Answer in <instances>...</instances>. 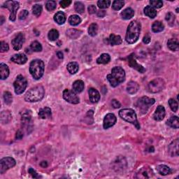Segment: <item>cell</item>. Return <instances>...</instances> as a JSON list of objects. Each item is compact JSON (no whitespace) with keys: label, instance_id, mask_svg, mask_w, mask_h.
I'll return each mask as SVG.
<instances>
[{"label":"cell","instance_id":"cell-18","mask_svg":"<svg viewBox=\"0 0 179 179\" xmlns=\"http://www.w3.org/2000/svg\"><path fill=\"white\" fill-rule=\"evenodd\" d=\"M90 100L93 103L97 102L100 99V94L97 90L95 88H90L88 90Z\"/></svg>","mask_w":179,"mask_h":179},{"label":"cell","instance_id":"cell-52","mask_svg":"<svg viewBox=\"0 0 179 179\" xmlns=\"http://www.w3.org/2000/svg\"><path fill=\"white\" fill-rule=\"evenodd\" d=\"M28 14H29V13H28V11H27V10L22 11L20 13V14H19V19L20 20H25V18H26L27 17V15H28Z\"/></svg>","mask_w":179,"mask_h":179},{"label":"cell","instance_id":"cell-40","mask_svg":"<svg viewBox=\"0 0 179 179\" xmlns=\"http://www.w3.org/2000/svg\"><path fill=\"white\" fill-rule=\"evenodd\" d=\"M59 37V32L56 29H51L49 32V39L50 41H56Z\"/></svg>","mask_w":179,"mask_h":179},{"label":"cell","instance_id":"cell-61","mask_svg":"<svg viewBox=\"0 0 179 179\" xmlns=\"http://www.w3.org/2000/svg\"><path fill=\"white\" fill-rule=\"evenodd\" d=\"M47 162H41V166H42L43 167H47Z\"/></svg>","mask_w":179,"mask_h":179},{"label":"cell","instance_id":"cell-28","mask_svg":"<svg viewBox=\"0 0 179 179\" xmlns=\"http://www.w3.org/2000/svg\"><path fill=\"white\" fill-rule=\"evenodd\" d=\"M152 174H153L152 171L150 170V169H148V168H145V167H144V168H142L141 170L139 171V173H138L139 176H137V177L148 178L151 177Z\"/></svg>","mask_w":179,"mask_h":179},{"label":"cell","instance_id":"cell-45","mask_svg":"<svg viewBox=\"0 0 179 179\" xmlns=\"http://www.w3.org/2000/svg\"><path fill=\"white\" fill-rule=\"evenodd\" d=\"M75 6V11L79 13H83L85 11V6L83 4H82L81 2H76L74 4Z\"/></svg>","mask_w":179,"mask_h":179},{"label":"cell","instance_id":"cell-15","mask_svg":"<svg viewBox=\"0 0 179 179\" xmlns=\"http://www.w3.org/2000/svg\"><path fill=\"white\" fill-rule=\"evenodd\" d=\"M127 166V162L125 159L122 157H119L113 162V169L117 171L123 170Z\"/></svg>","mask_w":179,"mask_h":179},{"label":"cell","instance_id":"cell-32","mask_svg":"<svg viewBox=\"0 0 179 179\" xmlns=\"http://www.w3.org/2000/svg\"><path fill=\"white\" fill-rule=\"evenodd\" d=\"M67 70L72 74H74L79 71V64L76 62H72L67 65Z\"/></svg>","mask_w":179,"mask_h":179},{"label":"cell","instance_id":"cell-7","mask_svg":"<svg viewBox=\"0 0 179 179\" xmlns=\"http://www.w3.org/2000/svg\"><path fill=\"white\" fill-rule=\"evenodd\" d=\"M14 88H15V93L17 95H20V94L23 93L25 89L27 86V82L26 79L22 75H19L16 78L14 83Z\"/></svg>","mask_w":179,"mask_h":179},{"label":"cell","instance_id":"cell-34","mask_svg":"<svg viewBox=\"0 0 179 179\" xmlns=\"http://www.w3.org/2000/svg\"><path fill=\"white\" fill-rule=\"evenodd\" d=\"M167 45H168L169 49L173 50V51H176V50H178L179 44L177 40L174 39H171L168 41L167 42Z\"/></svg>","mask_w":179,"mask_h":179},{"label":"cell","instance_id":"cell-16","mask_svg":"<svg viewBox=\"0 0 179 179\" xmlns=\"http://www.w3.org/2000/svg\"><path fill=\"white\" fill-rule=\"evenodd\" d=\"M11 61L13 62L17 63L18 65H24L27 62V57L25 54L19 53V54H15L14 56L11 57Z\"/></svg>","mask_w":179,"mask_h":179},{"label":"cell","instance_id":"cell-23","mask_svg":"<svg viewBox=\"0 0 179 179\" xmlns=\"http://www.w3.org/2000/svg\"><path fill=\"white\" fill-rule=\"evenodd\" d=\"M139 89V86L137 82L130 81L127 86V91L130 94L136 93Z\"/></svg>","mask_w":179,"mask_h":179},{"label":"cell","instance_id":"cell-21","mask_svg":"<svg viewBox=\"0 0 179 179\" xmlns=\"http://www.w3.org/2000/svg\"><path fill=\"white\" fill-rule=\"evenodd\" d=\"M9 75V69L5 64L2 63L0 65V77L2 80L7 79Z\"/></svg>","mask_w":179,"mask_h":179},{"label":"cell","instance_id":"cell-55","mask_svg":"<svg viewBox=\"0 0 179 179\" xmlns=\"http://www.w3.org/2000/svg\"><path fill=\"white\" fill-rule=\"evenodd\" d=\"M29 173L30 174L31 176L34 178H38L40 177V176L37 174V173H36V172L35 171V170H34V169H32V168L29 169Z\"/></svg>","mask_w":179,"mask_h":179},{"label":"cell","instance_id":"cell-42","mask_svg":"<svg viewBox=\"0 0 179 179\" xmlns=\"http://www.w3.org/2000/svg\"><path fill=\"white\" fill-rule=\"evenodd\" d=\"M33 14L36 17H39L41 15V12H42V6L40 4H35L33 6L32 8Z\"/></svg>","mask_w":179,"mask_h":179},{"label":"cell","instance_id":"cell-60","mask_svg":"<svg viewBox=\"0 0 179 179\" xmlns=\"http://www.w3.org/2000/svg\"><path fill=\"white\" fill-rule=\"evenodd\" d=\"M16 134H17L16 135V138L17 139H18V137H20V139H21L22 137V133L20 132V131H18Z\"/></svg>","mask_w":179,"mask_h":179},{"label":"cell","instance_id":"cell-36","mask_svg":"<svg viewBox=\"0 0 179 179\" xmlns=\"http://www.w3.org/2000/svg\"><path fill=\"white\" fill-rule=\"evenodd\" d=\"M81 19L79 15H71L69 18V22L71 25H73V26H76V25H78L79 23H81Z\"/></svg>","mask_w":179,"mask_h":179},{"label":"cell","instance_id":"cell-44","mask_svg":"<svg viewBox=\"0 0 179 179\" xmlns=\"http://www.w3.org/2000/svg\"><path fill=\"white\" fill-rule=\"evenodd\" d=\"M4 100L6 104H11L13 102V96L9 92H5L4 93Z\"/></svg>","mask_w":179,"mask_h":179},{"label":"cell","instance_id":"cell-35","mask_svg":"<svg viewBox=\"0 0 179 179\" xmlns=\"http://www.w3.org/2000/svg\"><path fill=\"white\" fill-rule=\"evenodd\" d=\"M31 119L32 115L30 111H26L22 113V123H23V124H29Z\"/></svg>","mask_w":179,"mask_h":179},{"label":"cell","instance_id":"cell-22","mask_svg":"<svg viewBox=\"0 0 179 179\" xmlns=\"http://www.w3.org/2000/svg\"><path fill=\"white\" fill-rule=\"evenodd\" d=\"M39 116L41 119L50 118L51 117V109L49 107L43 108L39 112Z\"/></svg>","mask_w":179,"mask_h":179},{"label":"cell","instance_id":"cell-57","mask_svg":"<svg viewBox=\"0 0 179 179\" xmlns=\"http://www.w3.org/2000/svg\"><path fill=\"white\" fill-rule=\"evenodd\" d=\"M150 36L148 35V34H146V35L144 36L143 39V42L146 44H148V43H150Z\"/></svg>","mask_w":179,"mask_h":179},{"label":"cell","instance_id":"cell-3","mask_svg":"<svg viewBox=\"0 0 179 179\" xmlns=\"http://www.w3.org/2000/svg\"><path fill=\"white\" fill-rule=\"evenodd\" d=\"M29 72L34 79H40L44 73V63L41 59H34L29 65Z\"/></svg>","mask_w":179,"mask_h":179},{"label":"cell","instance_id":"cell-48","mask_svg":"<svg viewBox=\"0 0 179 179\" xmlns=\"http://www.w3.org/2000/svg\"><path fill=\"white\" fill-rule=\"evenodd\" d=\"M150 4L152 7L156 8H160L163 6V2L160 0H150Z\"/></svg>","mask_w":179,"mask_h":179},{"label":"cell","instance_id":"cell-10","mask_svg":"<svg viewBox=\"0 0 179 179\" xmlns=\"http://www.w3.org/2000/svg\"><path fill=\"white\" fill-rule=\"evenodd\" d=\"M15 165V160L12 157H4L0 161V173L3 174L8 169L12 168Z\"/></svg>","mask_w":179,"mask_h":179},{"label":"cell","instance_id":"cell-12","mask_svg":"<svg viewBox=\"0 0 179 179\" xmlns=\"http://www.w3.org/2000/svg\"><path fill=\"white\" fill-rule=\"evenodd\" d=\"M25 42V36L23 34L19 33L16 36H15V38L12 40V45L14 50H19L21 49Z\"/></svg>","mask_w":179,"mask_h":179},{"label":"cell","instance_id":"cell-51","mask_svg":"<svg viewBox=\"0 0 179 179\" xmlns=\"http://www.w3.org/2000/svg\"><path fill=\"white\" fill-rule=\"evenodd\" d=\"M9 49L8 45L7 43L4 42V41H2L1 42V52H6L8 51Z\"/></svg>","mask_w":179,"mask_h":179},{"label":"cell","instance_id":"cell-62","mask_svg":"<svg viewBox=\"0 0 179 179\" xmlns=\"http://www.w3.org/2000/svg\"><path fill=\"white\" fill-rule=\"evenodd\" d=\"M4 16H1V25H2L4 23Z\"/></svg>","mask_w":179,"mask_h":179},{"label":"cell","instance_id":"cell-56","mask_svg":"<svg viewBox=\"0 0 179 179\" xmlns=\"http://www.w3.org/2000/svg\"><path fill=\"white\" fill-rule=\"evenodd\" d=\"M88 12L90 14H93L96 12V7L94 5H90L88 7Z\"/></svg>","mask_w":179,"mask_h":179},{"label":"cell","instance_id":"cell-19","mask_svg":"<svg viewBox=\"0 0 179 179\" xmlns=\"http://www.w3.org/2000/svg\"><path fill=\"white\" fill-rule=\"evenodd\" d=\"M178 139H176L169 145V153L173 157L178 155Z\"/></svg>","mask_w":179,"mask_h":179},{"label":"cell","instance_id":"cell-2","mask_svg":"<svg viewBox=\"0 0 179 179\" xmlns=\"http://www.w3.org/2000/svg\"><path fill=\"white\" fill-rule=\"evenodd\" d=\"M107 79L112 87H116L125 81V72L120 66H115L111 70V73L107 76Z\"/></svg>","mask_w":179,"mask_h":179},{"label":"cell","instance_id":"cell-46","mask_svg":"<svg viewBox=\"0 0 179 179\" xmlns=\"http://www.w3.org/2000/svg\"><path fill=\"white\" fill-rule=\"evenodd\" d=\"M111 4V1L109 0H100L97 2V5L101 8H106Z\"/></svg>","mask_w":179,"mask_h":179},{"label":"cell","instance_id":"cell-9","mask_svg":"<svg viewBox=\"0 0 179 179\" xmlns=\"http://www.w3.org/2000/svg\"><path fill=\"white\" fill-rule=\"evenodd\" d=\"M19 3L15 1H7L6 2L3 6V7H6L9 9L11 11L10 20L11 21H15L16 17V13L18 9L19 8Z\"/></svg>","mask_w":179,"mask_h":179},{"label":"cell","instance_id":"cell-37","mask_svg":"<svg viewBox=\"0 0 179 179\" xmlns=\"http://www.w3.org/2000/svg\"><path fill=\"white\" fill-rule=\"evenodd\" d=\"M81 31L75 29H70L66 32V34L72 39H76L81 35Z\"/></svg>","mask_w":179,"mask_h":179},{"label":"cell","instance_id":"cell-50","mask_svg":"<svg viewBox=\"0 0 179 179\" xmlns=\"http://www.w3.org/2000/svg\"><path fill=\"white\" fill-rule=\"evenodd\" d=\"M169 105L170 106L171 109L174 112H176L178 110V103L176 102L174 99H170L169 100Z\"/></svg>","mask_w":179,"mask_h":179},{"label":"cell","instance_id":"cell-49","mask_svg":"<svg viewBox=\"0 0 179 179\" xmlns=\"http://www.w3.org/2000/svg\"><path fill=\"white\" fill-rule=\"evenodd\" d=\"M56 6H57V3L55 1H49L47 2L46 4V7L47 10L49 11L55 10L56 8Z\"/></svg>","mask_w":179,"mask_h":179},{"label":"cell","instance_id":"cell-30","mask_svg":"<svg viewBox=\"0 0 179 179\" xmlns=\"http://www.w3.org/2000/svg\"><path fill=\"white\" fill-rule=\"evenodd\" d=\"M167 124L170 127L178 129L179 127V121L177 116H172L167 121Z\"/></svg>","mask_w":179,"mask_h":179},{"label":"cell","instance_id":"cell-47","mask_svg":"<svg viewBox=\"0 0 179 179\" xmlns=\"http://www.w3.org/2000/svg\"><path fill=\"white\" fill-rule=\"evenodd\" d=\"M165 19H166L167 22H168V24L169 25H171V26H172L174 23V21H175V15H174L172 13H168L166 15V18H165Z\"/></svg>","mask_w":179,"mask_h":179},{"label":"cell","instance_id":"cell-59","mask_svg":"<svg viewBox=\"0 0 179 179\" xmlns=\"http://www.w3.org/2000/svg\"><path fill=\"white\" fill-rule=\"evenodd\" d=\"M57 56L58 57V58H59V59H62L63 58V53L61 51H58L57 52Z\"/></svg>","mask_w":179,"mask_h":179},{"label":"cell","instance_id":"cell-29","mask_svg":"<svg viewBox=\"0 0 179 179\" xmlns=\"http://www.w3.org/2000/svg\"><path fill=\"white\" fill-rule=\"evenodd\" d=\"M144 13L146 15L150 18H154L157 15V11L151 6H146V8H144Z\"/></svg>","mask_w":179,"mask_h":179},{"label":"cell","instance_id":"cell-26","mask_svg":"<svg viewBox=\"0 0 179 179\" xmlns=\"http://www.w3.org/2000/svg\"><path fill=\"white\" fill-rule=\"evenodd\" d=\"M54 20L57 24L59 25H62L66 21V16L65 14L62 11H59L57 12L54 16Z\"/></svg>","mask_w":179,"mask_h":179},{"label":"cell","instance_id":"cell-33","mask_svg":"<svg viewBox=\"0 0 179 179\" xmlns=\"http://www.w3.org/2000/svg\"><path fill=\"white\" fill-rule=\"evenodd\" d=\"M157 171L159 173L161 174L162 176H166L167 174H169L171 173V169L169 168V167L166 166V165H164V164H161V165H159V166L157 167Z\"/></svg>","mask_w":179,"mask_h":179},{"label":"cell","instance_id":"cell-5","mask_svg":"<svg viewBox=\"0 0 179 179\" xmlns=\"http://www.w3.org/2000/svg\"><path fill=\"white\" fill-rule=\"evenodd\" d=\"M119 116H120V118L123 119L124 120L127 121V122L132 123V125H134L138 130L140 129L139 123L138 122V120H137V115L135 113L134 110L131 109H122L119 111Z\"/></svg>","mask_w":179,"mask_h":179},{"label":"cell","instance_id":"cell-41","mask_svg":"<svg viewBox=\"0 0 179 179\" xmlns=\"http://www.w3.org/2000/svg\"><path fill=\"white\" fill-rule=\"evenodd\" d=\"M30 47L32 50H33V51L34 52H40L42 50V46H41V43H39L38 41H34V42H32L31 43L30 45Z\"/></svg>","mask_w":179,"mask_h":179},{"label":"cell","instance_id":"cell-58","mask_svg":"<svg viewBox=\"0 0 179 179\" xmlns=\"http://www.w3.org/2000/svg\"><path fill=\"white\" fill-rule=\"evenodd\" d=\"M97 15L98 17H100V18H103L105 16V15H106V11L104 10H100L97 11Z\"/></svg>","mask_w":179,"mask_h":179},{"label":"cell","instance_id":"cell-14","mask_svg":"<svg viewBox=\"0 0 179 179\" xmlns=\"http://www.w3.org/2000/svg\"><path fill=\"white\" fill-rule=\"evenodd\" d=\"M116 123V117L115 116V115L113 113H109L105 116L103 126H104V129L106 130L108 128L111 127L112 126H113Z\"/></svg>","mask_w":179,"mask_h":179},{"label":"cell","instance_id":"cell-31","mask_svg":"<svg viewBox=\"0 0 179 179\" xmlns=\"http://www.w3.org/2000/svg\"><path fill=\"white\" fill-rule=\"evenodd\" d=\"M110 60H111V57H110L109 55L107 53H103L98 57L97 59V62L98 64L105 65V64L109 63Z\"/></svg>","mask_w":179,"mask_h":179},{"label":"cell","instance_id":"cell-43","mask_svg":"<svg viewBox=\"0 0 179 179\" xmlns=\"http://www.w3.org/2000/svg\"><path fill=\"white\" fill-rule=\"evenodd\" d=\"M124 4H125V2H124L123 1L116 0V1L113 2V5H112V8H113L114 10L118 11L123 7Z\"/></svg>","mask_w":179,"mask_h":179},{"label":"cell","instance_id":"cell-11","mask_svg":"<svg viewBox=\"0 0 179 179\" xmlns=\"http://www.w3.org/2000/svg\"><path fill=\"white\" fill-rule=\"evenodd\" d=\"M63 97L66 102L71 103V104H77L79 103V98L76 95L74 92L71 91L69 90L66 89L63 92Z\"/></svg>","mask_w":179,"mask_h":179},{"label":"cell","instance_id":"cell-25","mask_svg":"<svg viewBox=\"0 0 179 179\" xmlns=\"http://www.w3.org/2000/svg\"><path fill=\"white\" fill-rule=\"evenodd\" d=\"M134 15V11L132 8H127L125 9L122 13H121V17L125 20H129L131 19Z\"/></svg>","mask_w":179,"mask_h":179},{"label":"cell","instance_id":"cell-53","mask_svg":"<svg viewBox=\"0 0 179 179\" xmlns=\"http://www.w3.org/2000/svg\"><path fill=\"white\" fill-rule=\"evenodd\" d=\"M71 3H72V1H70V0H63V1H61L59 2V4H60L61 7L66 8L69 6Z\"/></svg>","mask_w":179,"mask_h":179},{"label":"cell","instance_id":"cell-24","mask_svg":"<svg viewBox=\"0 0 179 179\" xmlns=\"http://www.w3.org/2000/svg\"><path fill=\"white\" fill-rule=\"evenodd\" d=\"M1 122L3 124H7L12 119V116H11V113L8 111H4L1 113Z\"/></svg>","mask_w":179,"mask_h":179},{"label":"cell","instance_id":"cell-8","mask_svg":"<svg viewBox=\"0 0 179 179\" xmlns=\"http://www.w3.org/2000/svg\"><path fill=\"white\" fill-rule=\"evenodd\" d=\"M155 102V101L154 99H150L148 97H143L138 101L137 107L139 108L141 112L145 113L148 111L149 106L154 104Z\"/></svg>","mask_w":179,"mask_h":179},{"label":"cell","instance_id":"cell-39","mask_svg":"<svg viewBox=\"0 0 179 179\" xmlns=\"http://www.w3.org/2000/svg\"><path fill=\"white\" fill-rule=\"evenodd\" d=\"M97 31H98V26L97 24L93 23L90 25L88 28V33L90 35L92 36H96L97 34Z\"/></svg>","mask_w":179,"mask_h":179},{"label":"cell","instance_id":"cell-17","mask_svg":"<svg viewBox=\"0 0 179 179\" xmlns=\"http://www.w3.org/2000/svg\"><path fill=\"white\" fill-rule=\"evenodd\" d=\"M165 116V109L162 106H158L155 110V112L153 115V118L157 121H161L164 119Z\"/></svg>","mask_w":179,"mask_h":179},{"label":"cell","instance_id":"cell-4","mask_svg":"<svg viewBox=\"0 0 179 179\" xmlns=\"http://www.w3.org/2000/svg\"><path fill=\"white\" fill-rule=\"evenodd\" d=\"M45 90L42 86H36L32 88L25 95V100L29 102H36L42 100L44 97Z\"/></svg>","mask_w":179,"mask_h":179},{"label":"cell","instance_id":"cell-20","mask_svg":"<svg viewBox=\"0 0 179 179\" xmlns=\"http://www.w3.org/2000/svg\"><path fill=\"white\" fill-rule=\"evenodd\" d=\"M108 42L111 46L120 45L122 43V39H121L120 36L115 35L114 34H111L110 35L109 38L108 39Z\"/></svg>","mask_w":179,"mask_h":179},{"label":"cell","instance_id":"cell-1","mask_svg":"<svg viewBox=\"0 0 179 179\" xmlns=\"http://www.w3.org/2000/svg\"><path fill=\"white\" fill-rule=\"evenodd\" d=\"M141 32V24L137 20H133L130 22L127 29L125 39L130 44L134 43L139 39Z\"/></svg>","mask_w":179,"mask_h":179},{"label":"cell","instance_id":"cell-6","mask_svg":"<svg viewBox=\"0 0 179 179\" xmlns=\"http://www.w3.org/2000/svg\"><path fill=\"white\" fill-rule=\"evenodd\" d=\"M165 87V82L161 78L155 79L148 83V89L150 93H157L161 92Z\"/></svg>","mask_w":179,"mask_h":179},{"label":"cell","instance_id":"cell-13","mask_svg":"<svg viewBox=\"0 0 179 179\" xmlns=\"http://www.w3.org/2000/svg\"><path fill=\"white\" fill-rule=\"evenodd\" d=\"M134 54H131L130 56L128 57V64L131 66V67L137 71H138L139 72L143 73L146 72V69L143 66L139 65L138 63L137 62V61L135 60L134 57Z\"/></svg>","mask_w":179,"mask_h":179},{"label":"cell","instance_id":"cell-27","mask_svg":"<svg viewBox=\"0 0 179 179\" xmlns=\"http://www.w3.org/2000/svg\"><path fill=\"white\" fill-rule=\"evenodd\" d=\"M84 89V83L81 80L76 81L73 84V90L75 93H80Z\"/></svg>","mask_w":179,"mask_h":179},{"label":"cell","instance_id":"cell-38","mask_svg":"<svg viewBox=\"0 0 179 179\" xmlns=\"http://www.w3.org/2000/svg\"><path fill=\"white\" fill-rule=\"evenodd\" d=\"M152 29L154 32H160L164 29V25L160 21H155L153 24Z\"/></svg>","mask_w":179,"mask_h":179},{"label":"cell","instance_id":"cell-54","mask_svg":"<svg viewBox=\"0 0 179 179\" xmlns=\"http://www.w3.org/2000/svg\"><path fill=\"white\" fill-rule=\"evenodd\" d=\"M111 106H113L114 109H118L120 107V104L118 101L116 100H113L111 101Z\"/></svg>","mask_w":179,"mask_h":179}]
</instances>
